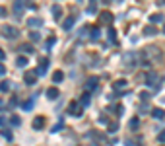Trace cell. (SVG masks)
Listing matches in <instances>:
<instances>
[{"label":"cell","mask_w":165,"mask_h":146,"mask_svg":"<svg viewBox=\"0 0 165 146\" xmlns=\"http://www.w3.org/2000/svg\"><path fill=\"white\" fill-rule=\"evenodd\" d=\"M123 62H124L126 70H134V66L138 64V57H136L134 53H124L123 55Z\"/></svg>","instance_id":"obj_1"},{"label":"cell","mask_w":165,"mask_h":146,"mask_svg":"<svg viewBox=\"0 0 165 146\" xmlns=\"http://www.w3.org/2000/svg\"><path fill=\"white\" fill-rule=\"evenodd\" d=\"M0 33H2L6 39H16L18 35H20L18 27H14V25H2V29H0Z\"/></svg>","instance_id":"obj_2"},{"label":"cell","mask_w":165,"mask_h":146,"mask_svg":"<svg viewBox=\"0 0 165 146\" xmlns=\"http://www.w3.org/2000/svg\"><path fill=\"white\" fill-rule=\"evenodd\" d=\"M68 115H72V117H82V105L78 103V101H72V103L68 105Z\"/></svg>","instance_id":"obj_3"},{"label":"cell","mask_w":165,"mask_h":146,"mask_svg":"<svg viewBox=\"0 0 165 146\" xmlns=\"http://www.w3.org/2000/svg\"><path fill=\"white\" fill-rule=\"evenodd\" d=\"M24 80H25V84L33 86L35 82H37V74H35V70H29V72H25V74H24Z\"/></svg>","instance_id":"obj_4"},{"label":"cell","mask_w":165,"mask_h":146,"mask_svg":"<svg viewBox=\"0 0 165 146\" xmlns=\"http://www.w3.org/2000/svg\"><path fill=\"white\" fill-rule=\"evenodd\" d=\"M35 130H41L43 127H45V117H43V115H39V117H35V119H33V125H31Z\"/></svg>","instance_id":"obj_5"},{"label":"cell","mask_w":165,"mask_h":146,"mask_svg":"<svg viewBox=\"0 0 165 146\" xmlns=\"http://www.w3.org/2000/svg\"><path fill=\"white\" fill-rule=\"evenodd\" d=\"M27 0H16V2H14V12H16V16H21V12H24V8H25V4Z\"/></svg>","instance_id":"obj_6"},{"label":"cell","mask_w":165,"mask_h":146,"mask_svg":"<svg viewBox=\"0 0 165 146\" xmlns=\"http://www.w3.org/2000/svg\"><path fill=\"white\" fill-rule=\"evenodd\" d=\"M99 21H101V24H111V21H113V14L111 12H101V14H99Z\"/></svg>","instance_id":"obj_7"},{"label":"cell","mask_w":165,"mask_h":146,"mask_svg":"<svg viewBox=\"0 0 165 146\" xmlns=\"http://www.w3.org/2000/svg\"><path fill=\"white\" fill-rule=\"evenodd\" d=\"M89 101H91V94H89V92H85L84 96L80 98V101H78V103H80L82 107H88V105H89Z\"/></svg>","instance_id":"obj_8"},{"label":"cell","mask_w":165,"mask_h":146,"mask_svg":"<svg viewBox=\"0 0 165 146\" xmlns=\"http://www.w3.org/2000/svg\"><path fill=\"white\" fill-rule=\"evenodd\" d=\"M163 20H165V16H163V14H159V12H157V14H152V16H150V21H152V25L159 24V21H163Z\"/></svg>","instance_id":"obj_9"},{"label":"cell","mask_w":165,"mask_h":146,"mask_svg":"<svg viewBox=\"0 0 165 146\" xmlns=\"http://www.w3.org/2000/svg\"><path fill=\"white\" fill-rule=\"evenodd\" d=\"M59 96H60L59 88H49V90H47V98H49V99H56Z\"/></svg>","instance_id":"obj_10"},{"label":"cell","mask_w":165,"mask_h":146,"mask_svg":"<svg viewBox=\"0 0 165 146\" xmlns=\"http://www.w3.org/2000/svg\"><path fill=\"white\" fill-rule=\"evenodd\" d=\"M27 25L33 27V29H37V27H41V25H43V21H41L39 18H29V20H27Z\"/></svg>","instance_id":"obj_11"},{"label":"cell","mask_w":165,"mask_h":146,"mask_svg":"<svg viewBox=\"0 0 165 146\" xmlns=\"http://www.w3.org/2000/svg\"><path fill=\"white\" fill-rule=\"evenodd\" d=\"M144 35H146V37H154V35H157V27H155V25L144 27Z\"/></svg>","instance_id":"obj_12"},{"label":"cell","mask_w":165,"mask_h":146,"mask_svg":"<svg viewBox=\"0 0 165 146\" xmlns=\"http://www.w3.org/2000/svg\"><path fill=\"white\" fill-rule=\"evenodd\" d=\"M97 88V78H89L88 84H85V92H93Z\"/></svg>","instance_id":"obj_13"},{"label":"cell","mask_w":165,"mask_h":146,"mask_svg":"<svg viewBox=\"0 0 165 146\" xmlns=\"http://www.w3.org/2000/svg\"><path fill=\"white\" fill-rule=\"evenodd\" d=\"M126 84H128L126 80H124V78H120V80H117V82L113 84V88H115V90H124V88H126Z\"/></svg>","instance_id":"obj_14"},{"label":"cell","mask_w":165,"mask_h":146,"mask_svg":"<svg viewBox=\"0 0 165 146\" xmlns=\"http://www.w3.org/2000/svg\"><path fill=\"white\" fill-rule=\"evenodd\" d=\"M152 117H154V119H163V117H165V113H163V109H159V107H155V109H152Z\"/></svg>","instance_id":"obj_15"},{"label":"cell","mask_w":165,"mask_h":146,"mask_svg":"<svg viewBox=\"0 0 165 146\" xmlns=\"http://www.w3.org/2000/svg\"><path fill=\"white\" fill-rule=\"evenodd\" d=\"M155 80H157V74H155V72H150V74L146 76L148 86H152V88H154V84H155Z\"/></svg>","instance_id":"obj_16"},{"label":"cell","mask_w":165,"mask_h":146,"mask_svg":"<svg viewBox=\"0 0 165 146\" xmlns=\"http://www.w3.org/2000/svg\"><path fill=\"white\" fill-rule=\"evenodd\" d=\"M64 80V74H62V70H56L54 74H53V82L54 84H59V82H62Z\"/></svg>","instance_id":"obj_17"},{"label":"cell","mask_w":165,"mask_h":146,"mask_svg":"<svg viewBox=\"0 0 165 146\" xmlns=\"http://www.w3.org/2000/svg\"><path fill=\"white\" fill-rule=\"evenodd\" d=\"M99 35H101V29L99 27H91L89 29V37L91 39H99Z\"/></svg>","instance_id":"obj_18"},{"label":"cell","mask_w":165,"mask_h":146,"mask_svg":"<svg viewBox=\"0 0 165 146\" xmlns=\"http://www.w3.org/2000/svg\"><path fill=\"white\" fill-rule=\"evenodd\" d=\"M20 51H21V53H25V55H31V53H33V45L25 43V45H21V47H20Z\"/></svg>","instance_id":"obj_19"},{"label":"cell","mask_w":165,"mask_h":146,"mask_svg":"<svg viewBox=\"0 0 165 146\" xmlns=\"http://www.w3.org/2000/svg\"><path fill=\"white\" fill-rule=\"evenodd\" d=\"M72 25H74V18H72V16L62 21V27H64V29H72Z\"/></svg>","instance_id":"obj_20"},{"label":"cell","mask_w":165,"mask_h":146,"mask_svg":"<svg viewBox=\"0 0 165 146\" xmlns=\"http://www.w3.org/2000/svg\"><path fill=\"white\" fill-rule=\"evenodd\" d=\"M29 39H31V43H37V41H41V35H39V31H29Z\"/></svg>","instance_id":"obj_21"},{"label":"cell","mask_w":165,"mask_h":146,"mask_svg":"<svg viewBox=\"0 0 165 146\" xmlns=\"http://www.w3.org/2000/svg\"><path fill=\"white\" fill-rule=\"evenodd\" d=\"M53 16H54V20H60V16H62L60 6H53Z\"/></svg>","instance_id":"obj_22"},{"label":"cell","mask_w":165,"mask_h":146,"mask_svg":"<svg viewBox=\"0 0 165 146\" xmlns=\"http://www.w3.org/2000/svg\"><path fill=\"white\" fill-rule=\"evenodd\" d=\"M33 105H35V101H33V99H29V101H25V103L21 105V107H24V111H31Z\"/></svg>","instance_id":"obj_23"},{"label":"cell","mask_w":165,"mask_h":146,"mask_svg":"<svg viewBox=\"0 0 165 146\" xmlns=\"http://www.w3.org/2000/svg\"><path fill=\"white\" fill-rule=\"evenodd\" d=\"M128 127H130L132 130H136V129H138V127H140V119H132L130 123H128Z\"/></svg>","instance_id":"obj_24"},{"label":"cell","mask_w":165,"mask_h":146,"mask_svg":"<svg viewBox=\"0 0 165 146\" xmlns=\"http://www.w3.org/2000/svg\"><path fill=\"white\" fill-rule=\"evenodd\" d=\"M16 64H18V66H27V58L25 57H20L16 61Z\"/></svg>","instance_id":"obj_25"},{"label":"cell","mask_w":165,"mask_h":146,"mask_svg":"<svg viewBox=\"0 0 165 146\" xmlns=\"http://www.w3.org/2000/svg\"><path fill=\"white\" fill-rule=\"evenodd\" d=\"M8 90H10V82H6V80H4V82L0 84V92H8Z\"/></svg>","instance_id":"obj_26"},{"label":"cell","mask_w":165,"mask_h":146,"mask_svg":"<svg viewBox=\"0 0 165 146\" xmlns=\"http://www.w3.org/2000/svg\"><path fill=\"white\" fill-rule=\"evenodd\" d=\"M140 98H142V101H148L150 98H152V94H150V92H142V94H140Z\"/></svg>","instance_id":"obj_27"},{"label":"cell","mask_w":165,"mask_h":146,"mask_svg":"<svg viewBox=\"0 0 165 146\" xmlns=\"http://www.w3.org/2000/svg\"><path fill=\"white\" fill-rule=\"evenodd\" d=\"M88 14H97V6L95 4H89L88 6Z\"/></svg>","instance_id":"obj_28"},{"label":"cell","mask_w":165,"mask_h":146,"mask_svg":"<svg viewBox=\"0 0 165 146\" xmlns=\"http://www.w3.org/2000/svg\"><path fill=\"white\" fill-rule=\"evenodd\" d=\"M115 35H117V31H115V29L111 27V29H109V39H111L113 43H115V41H117V37H115Z\"/></svg>","instance_id":"obj_29"},{"label":"cell","mask_w":165,"mask_h":146,"mask_svg":"<svg viewBox=\"0 0 165 146\" xmlns=\"http://www.w3.org/2000/svg\"><path fill=\"white\" fill-rule=\"evenodd\" d=\"M2 136H4V138H8V140H12V133H10L8 129H4V130H2Z\"/></svg>","instance_id":"obj_30"},{"label":"cell","mask_w":165,"mask_h":146,"mask_svg":"<svg viewBox=\"0 0 165 146\" xmlns=\"http://www.w3.org/2000/svg\"><path fill=\"white\" fill-rule=\"evenodd\" d=\"M39 66H41V68H47V66H49V58H41Z\"/></svg>","instance_id":"obj_31"},{"label":"cell","mask_w":165,"mask_h":146,"mask_svg":"<svg viewBox=\"0 0 165 146\" xmlns=\"http://www.w3.org/2000/svg\"><path fill=\"white\" fill-rule=\"evenodd\" d=\"M10 123H12V125H21V121H20V117H12V119H10Z\"/></svg>","instance_id":"obj_32"},{"label":"cell","mask_w":165,"mask_h":146,"mask_svg":"<svg viewBox=\"0 0 165 146\" xmlns=\"http://www.w3.org/2000/svg\"><path fill=\"white\" fill-rule=\"evenodd\" d=\"M62 127H64V125H62V121H60V123H56V125L53 127V133H59V130H60Z\"/></svg>","instance_id":"obj_33"},{"label":"cell","mask_w":165,"mask_h":146,"mask_svg":"<svg viewBox=\"0 0 165 146\" xmlns=\"http://www.w3.org/2000/svg\"><path fill=\"white\" fill-rule=\"evenodd\" d=\"M157 140H159V142H165V130H161V133L157 135Z\"/></svg>","instance_id":"obj_34"},{"label":"cell","mask_w":165,"mask_h":146,"mask_svg":"<svg viewBox=\"0 0 165 146\" xmlns=\"http://www.w3.org/2000/svg\"><path fill=\"white\" fill-rule=\"evenodd\" d=\"M4 74H6V66H4L2 62H0V76H4Z\"/></svg>","instance_id":"obj_35"},{"label":"cell","mask_w":165,"mask_h":146,"mask_svg":"<svg viewBox=\"0 0 165 146\" xmlns=\"http://www.w3.org/2000/svg\"><path fill=\"white\" fill-rule=\"evenodd\" d=\"M117 129H119V125H117V123H113V125H111V130H109V133H117Z\"/></svg>","instance_id":"obj_36"},{"label":"cell","mask_w":165,"mask_h":146,"mask_svg":"<svg viewBox=\"0 0 165 146\" xmlns=\"http://www.w3.org/2000/svg\"><path fill=\"white\" fill-rule=\"evenodd\" d=\"M18 105V99L16 98H12V101H10V107H16Z\"/></svg>","instance_id":"obj_37"},{"label":"cell","mask_w":165,"mask_h":146,"mask_svg":"<svg viewBox=\"0 0 165 146\" xmlns=\"http://www.w3.org/2000/svg\"><path fill=\"white\" fill-rule=\"evenodd\" d=\"M6 16V8H2V6H0V18H4Z\"/></svg>","instance_id":"obj_38"},{"label":"cell","mask_w":165,"mask_h":146,"mask_svg":"<svg viewBox=\"0 0 165 146\" xmlns=\"http://www.w3.org/2000/svg\"><path fill=\"white\" fill-rule=\"evenodd\" d=\"M4 58H6V53H4L2 49H0V61H4Z\"/></svg>","instance_id":"obj_39"},{"label":"cell","mask_w":165,"mask_h":146,"mask_svg":"<svg viewBox=\"0 0 165 146\" xmlns=\"http://www.w3.org/2000/svg\"><path fill=\"white\" fill-rule=\"evenodd\" d=\"M6 125V119H4V117H0V127H4Z\"/></svg>","instance_id":"obj_40"},{"label":"cell","mask_w":165,"mask_h":146,"mask_svg":"<svg viewBox=\"0 0 165 146\" xmlns=\"http://www.w3.org/2000/svg\"><path fill=\"white\" fill-rule=\"evenodd\" d=\"M0 109H4V101L2 99H0Z\"/></svg>","instance_id":"obj_41"},{"label":"cell","mask_w":165,"mask_h":146,"mask_svg":"<svg viewBox=\"0 0 165 146\" xmlns=\"http://www.w3.org/2000/svg\"><path fill=\"white\" fill-rule=\"evenodd\" d=\"M159 4H161V6H165V0H159Z\"/></svg>","instance_id":"obj_42"},{"label":"cell","mask_w":165,"mask_h":146,"mask_svg":"<svg viewBox=\"0 0 165 146\" xmlns=\"http://www.w3.org/2000/svg\"><path fill=\"white\" fill-rule=\"evenodd\" d=\"M115 2H123V0H115Z\"/></svg>","instance_id":"obj_43"},{"label":"cell","mask_w":165,"mask_h":146,"mask_svg":"<svg viewBox=\"0 0 165 146\" xmlns=\"http://www.w3.org/2000/svg\"><path fill=\"white\" fill-rule=\"evenodd\" d=\"M163 33H165V25H163Z\"/></svg>","instance_id":"obj_44"}]
</instances>
